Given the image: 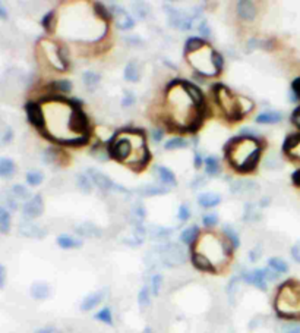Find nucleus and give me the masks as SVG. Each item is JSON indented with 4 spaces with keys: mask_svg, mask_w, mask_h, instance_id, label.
Listing matches in <instances>:
<instances>
[{
    "mask_svg": "<svg viewBox=\"0 0 300 333\" xmlns=\"http://www.w3.org/2000/svg\"><path fill=\"white\" fill-rule=\"evenodd\" d=\"M209 115L202 90L186 79L176 78L164 90L163 126L179 134H195Z\"/></svg>",
    "mask_w": 300,
    "mask_h": 333,
    "instance_id": "nucleus-1",
    "label": "nucleus"
},
{
    "mask_svg": "<svg viewBox=\"0 0 300 333\" xmlns=\"http://www.w3.org/2000/svg\"><path fill=\"white\" fill-rule=\"evenodd\" d=\"M109 158L126 164L133 172H142L151 161L147 135L139 128H122L106 142Z\"/></svg>",
    "mask_w": 300,
    "mask_h": 333,
    "instance_id": "nucleus-2",
    "label": "nucleus"
},
{
    "mask_svg": "<svg viewBox=\"0 0 300 333\" xmlns=\"http://www.w3.org/2000/svg\"><path fill=\"white\" fill-rule=\"evenodd\" d=\"M265 144L262 137L240 134L224 144L223 156L234 172L242 175L252 174L258 168Z\"/></svg>",
    "mask_w": 300,
    "mask_h": 333,
    "instance_id": "nucleus-3",
    "label": "nucleus"
},
{
    "mask_svg": "<svg viewBox=\"0 0 300 333\" xmlns=\"http://www.w3.org/2000/svg\"><path fill=\"white\" fill-rule=\"evenodd\" d=\"M188 63L195 69V74L199 77H220L224 68V58L218 53L208 41L204 43L193 52L185 55Z\"/></svg>",
    "mask_w": 300,
    "mask_h": 333,
    "instance_id": "nucleus-4",
    "label": "nucleus"
},
{
    "mask_svg": "<svg viewBox=\"0 0 300 333\" xmlns=\"http://www.w3.org/2000/svg\"><path fill=\"white\" fill-rule=\"evenodd\" d=\"M274 307L278 317L285 320H300V282L290 279L281 283Z\"/></svg>",
    "mask_w": 300,
    "mask_h": 333,
    "instance_id": "nucleus-5",
    "label": "nucleus"
},
{
    "mask_svg": "<svg viewBox=\"0 0 300 333\" xmlns=\"http://www.w3.org/2000/svg\"><path fill=\"white\" fill-rule=\"evenodd\" d=\"M211 96L227 122H240L246 115L242 106V96L234 94L227 85L217 82L211 87Z\"/></svg>",
    "mask_w": 300,
    "mask_h": 333,
    "instance_id": "nucleus-6",
    "label": "nucleus"
},
{
    "mask_svg": "<svg viewBox=\"0 0 300 333\" xmlns=\"http://www.w3.org/2000/svg\"><path fill=\"white\" fill-rule=\"evenodd\" d=\"M38 47H40L46 62L55 71L66 72L69 69V63H68V58H66V52H65L63 46H60L59 43H56L53 40L43 39V40H40Z\"/></svg>",
    "mask_w": 300,
    "mask_h": 333,
    "instance_id": "nucleus-7",
    "label": "nucleus"
},
{
    "mask_svg": "<svg viewBox=\"0 0 300 333\" xmlns=\"http://www.w3.org/2000/svg\"><path fill=\"white\" fill-rule=\"evenodd\" d=\"M278 276H280L278 273H275L269 267H265V269H255V270H250V272H243L240 277H242L243 282H246L249 285H253V286H256L261 291H266L268 282L275 280Z\"/></svg>",
    "mask_w": 300,
    "mask_h": 333,
    "instance_id": "nucleus-8",
    "label": "nucleus"
},
{
    "mask_svg": "<svg viewBox=\"0 0 300 333\" xmlns=\"http://www.w3.org/2000/svg\"><path fill=\"white\" fill-rule=\"evenodd\" d=\"M25 113H27V119L28 122L38 131V134L41 135L46 129V118H44V110L43 106L38 100H30L25 103L24 106Z\"/></svg>",
    "mask_w": 300,
    "mask_h": 333,
    "instance_id": "nucleus-9",
    "label": "nucleus"
},
{
    "mask_svg": "<svg viewBox=\"0 0 300 333\" xmlns=\"http://www.w3.org/2000/svg\"><path fill=\"white\" fill-rule=\"evenodd\" d=\"M158 255H160V261L170 267L179 266V264L185 263V260H186L185 250L177 244H167V245L161 247L158 250Z\"/></svg>",
    "mask_w": 300,
    "mask_h": 333,
    "instance_id": "nucleus-10",
    "label": "nucleus"
},
{
    "mask_svg": "<svg viewBox=\"0 0 300 333\" xmlns=\"http://www.w3.org/2000/svg\"><path fill=\"white\" fill-rule=\"evenodd\" d=\"M87 175L90 176V179L93 181V184H94L95 187H98L101 191H120V193H128L126 188H123V187L114 184L107 175H104V174H101V172H98V171H95V169H88V174H87Z\"/></svg>",
    "mask_w": 300,
    "mask_h": 333,
    "instance_id": "nucleus-11",
    "label": "nucleus"
},
{
    "mask_svg": "<svg viewBox=\"0 0 300 333\" xmlns=\"http://www.w3.org/2000/svg\"><path fill=\"white\" fill-rule=\"evenodd\" d=\"M43 212H44V201H43V197L40 194L33 196L22 207V215L28 220L40 217L43 215Z\"/></svg>",
    "mask_w": 300,
    "mask_h": 333,
    "instance_id": "nucleus-12",
    "label": "nucleus"
},
{
    "mask_svg": "<svg viewBox=\"0 0 300 333\" xmlns=\"http://www.w3.org/2000/svg\"><path fill=\"white\" fill-rule=\"evenodd\" d=\"M282 153L293 160H300V134H290L282 142Z\"/></svg>",
    "mask_w": 300,
    "mask_h": 333,
    "instance_id": "nucleus-13",
    "label": "nucleus"
},
{
    "mask_svg": "<svg viewBox=\"0 0 300 333\" xmlns=\"http://www.w3.org/2000/svg\"><path fill=\"white\" fill-rule=\"evenodd\" d=\"M109 9H110V12H112L113 20L116 21V27H117L119 30L126 31V30L133 28L135 22H133L132 17L128 15V12H126L123 8H120V6H112V8H109Z\"/></svg>",
    "mask_w": 300,
    "mask_h": 333,
    "instance_id": "nucleus-14",
    "label": "nucleus"
},
{
    "mask_svg": "<svg viewBox=\"0 0 300 333\" xmlns=\"http://www.w3.org/2000/svg\"><path fill=\"white\" fill-rule=\"evenodd\" d=\"M44 158L47 163L50 164H56V166H65L69 161L68 154L62 150V148H47L44 151Z\"/></svg>",
    "mask_w": 300,
    "mask_h": 333,
    "instance_id": "nucleus-15",
    "label": "nucleus"
},
{
    "mask_svg": "<svg viewBox=\"0 0 300 333\" xmlns=\"http://www.w3.org/2000/svg\"><path fill=\"white\" fill-rule=\"evenodd\" d=\"M190 260H192V264L195 266V269H198V270H201L204 273H217V267L204 254H201L198 251H193Z\"/></svg>",
    "mask_w": 300,
    "mask_h": 333,
    "instance_id": "nucleus-16",
    "label": "nucleus"
},
{
    "mask_svg": "<svg viewBox=\"0 0 300 333\" xmlns=\"http://www.w3.org/2000/svg\"><path fill=\"white\" fill-rule=\"evenodd\" d=\"M236 11L240 20L253 21L256 18V5L250 2V0H242V2H239Z\"/></svg>",
    "mask_w": 300,
    "mask_h": 333,
    "instance_id": "nucleus-17",
    "label": "nucleus"
},
{
    "mask_svg": "<svg viewBox=\"0 0 300 333\" xmlns=\"http://www.w3.org/2000/svg\"><path fill=\"white\" fill-rule=\"evenodd\" d=\"M46 88L50 94L62 96V94L71 93L74 88V84L71 79H56V81H52L50 84H47Z\"/></svg>",
    "mask_w": 300,
    "mask_h": 333,
    "instance_id": "nucleus-18",
    "label": "nucleus"
},
{
    "mask_svg": "<svg viewBox=\"0 0 300 333\" xmlns=\"http://www.w3.org/2000/svg\"><path fill=\"white\" fill-rule=\"evenodd\" d=\"M106 296V291L104 289H100V291H95L90 295H87L84 298V301L81 302V310L82 311H91L94 310L98 304H101V301L104 299Z\"/></svg>",
    "mask_w": 300,
    "mask_h": 333,
    "instance_id": "nucleus-19",
    "label": "nucleus"
},
{
    "mask_svg": "<svg viewBox=\"0 0 300 333\" xmlns=\"http://www.w3.org/2000/svg\"><path fill=\"white\" fill-rule=\"evenodd\" d=\"M154 171H155V175H157L160 184L167 185V187L176 185L177 181H176V175L173 171H170L169 168H166V166H155Z\"/></svg>",
    "mask_w": 300,
    "mask_h": 333,
    "instance_id": "nucleus-20",
    "label": "nucleus"
},
{
    "mask_svg": "<svg viewBox=\"0 0 300 333\" xmlns=\"http://www.w3.org/2000/svg\"><path fill=\"white\" fill-rule=\"evenodd\" d=\"M281 120H282V115L277 110H265V112H261L255 118V122L262 123V125H274Z\"/></svg>",
    "mask_w": 300,
    "mask_h": 333,
    "instance_id": "nucleus-21",
    "label": "nucleus"
},
{
    "mask_svg": "<svg viewBox=\"0 0 300 333\" xmlns=\"http://www.w3.org/2000/svg\"><path fill=\"white\" fill-rule=\"evenodd\" d=\"M19 231L24 236H28V238H37V239H41L47 235L46 229H43L41 226L38 225H34V223H24L19 226Z\"/></svg>",
    "mask_w": 300,
    "mask_h": 333,
    "instance_id": "nucleus-22",
    "label": "nucleus"
},
{
    "mask_svg": "<svg viewBox=\"0 0 300 333\" xmlns=\"http://www.w3.org/2000/svg\"><path fill=\"white\" fill-rule=\"evenodd\" d=\"M17 172V164L12 158L8 157H0V178L9 179Z\"/></svg>",
    "mask_w": 300,
    "mask_h": 333,
    "instance_id": "nucleus-23",
    "label": "nucleus"
},
{
    "mask_svg": "<svg viewBox=\"0 0 300 333\" xmlns=\"http://www.w3.org/2000/svg\"><path fill=\"white\" fill-rule=\"evenodd\" d=\"M199 235H201V232H199L198 225H190V226H188L186 229L182 231L180 242H183L185 245H193L198 241Z\"/></svg>",
    "mask_w": 300,
    "mask_h": 333,
    "instance_id": "nucleus-24",
    "label": "nucleus"
},
{
    "mask_svg": "<svg viewBox=\"0 0 300 333\" xmlns=\"http://www.w3.org/2000/svg\"><path fill=\"white\" fill-rule=\"evenodd\" d=\"M221 203V197L215 193H205L198 196V204L204 209H211L215 207Z\"/></svg>",
    "mask_w": 300,
    "mask_h": 333,
    "instance_id": "nucleus-25",
    "label": "nucleus"
},
{
    "mask_svg": "<svg viewBox=\"0 0 300 333\" xmlns=\"http://www.w3.org/2000/svg\"><path fill=\"white\" fill-rule=\"evenodd\" d=\"M30 292H31V296L34 299L41 301V299H46V298L50 296V286L47 283H44V282H36L31 286V291Z\"/></svg>",
    "mask_w": 300,
    "mask_h": 333,
    "instance_id": "nucleus-26",
    "label": "nucleus"
},
{
    "mask_svg": "<svg viewBox=\"0 0 300 333\" xmlns=\"http://www.w3.org/2000/svg\"><path fill=\"white\" fill-rule=\"evenodd\" d=\"M125 79L129 82H138L141 79V74H139V63L136 60H131L128 62V65L125 66Z\"/></svg>",
    "mask_w": 300,
    "mask_h": 333,
    "instance_id": "nucleus-27",
    "label": "nucleus"
},
{
    "mask_svg": "<svg viewBox=\"0 0 300 333\" xmlns=\"http://www.w3.org/2000/svg\"><path fill=\"white\" fill-rule=\"evenodd\" d=\"M57 245L63 250H74V248H79L82 247V241L79 238L71 236V235H60L57 236Z\"/></svg>",
    "mask_w": 300,
    "mask_h": 333,
    "instance_id": "nucleus-28",
    "label": "nucleus"
},
{
    "mask_svg": "<svg viewBox=\"0 0 300 333\" xmlns=\"http://www.w3.org/2000/svg\"><path fill=\"white\" fill-rule=\"evenodd\" d=\"M41 27H43L44 31L49 33V34H52V33L56 30V27H57V11H56V9L47 12V14L43 17V20H41Z\"/></svg>",
    "mask_w": 300,
    "mask_h": 333,
    "instance_id": "nucleus-29",
    "label": "nucleus"
},
{
    "mask_svg": "<svg viewBox=\"0 0 300 333\" xmlns=\"http://www.w3.org/2000/svg\"><path fill=\"white\" fill-rule=\"evenodd\" d=\"M204 164H205V172H206L208 176H217V175L220 174L221 166H220L218 157H215V156H208V157L204 160Z\"/></svg>",
    "mask_w": 300,
    "mask_h": 333,
    "instance_id": "nucleus-30",
    "label": "nucleus"
},
{
    "mask_svg": "<svg viewBox=\"0 0 300 333\" xmlns=\"http://www.w3.org/2000/svg\"><path fill=\"white\" fill-rule=\"evenodd\" d=\"M268 267H269L271 270H274L275 273H278V274H284V273L288 272V264H287V261L282 260V258H280V257H271V258L268 260Z\"/></svg>",
    "mask_w": 300,
    "mask_h": 333,
    "instance_id": "nucleus-31",
    "label": "nucleus"
},
{
    "mask_svg": "<svg viewBox=\"0 0 300 333\" xmlns=\"http://www.w3.org/2000/svg\"><path fill=\"white\" fill-rule=\"evenodd\" d=\"M100 75L97 74V72H94V71H87V72H84V75H82V81H84V84H85V87L88 88V90H94L98 84H100Z\"/></svg>",
    "mask_w": 300,
    "mask_h": 333,
    "instance_id": "nucleus-32",
    "label": "nucleus"
},
{
    "mask_svg": "<svg viewBox=\"0 0 300 333\" xmlns=\"http://www.w3.org/2000/svg\"><path fill=\"white\" fill-rule=\"evenodd\" d=\"M189 145V141L183 137H171L166 144H164V148L167 151H171V150H179V148H185Z\"/></svg>",
    "mask_w": 300,
    "mask_h": 333,
    "instance_id": "nucleus-33",
    "label": "nucleus"
},
{
    "mask_svg": "<svg viewBox=\"0 0 300 333\" xmlns=\"http://www.w3.org/2000/svg\"><path fill=\"white\" fill-rule=\"evenodd\" d=\"M223 234H224V236L227 238V241L233 245V248H239V245H240L239 234H237L230 225H224V226H223Z\"/></svg>",
    "mask_w": 300,
    "mask_h": 333,
    "instance_id": "nucleus-34",
    "label": "nucleus"
},
{
    "mask_svg": "<svg viewBox=\"0 0 300 333\" xmlns=\"http://www.w3.org/2000/svg\"><path fill=\"white\" fill-rule=\"evenodd\" d=\"M76 232L81 234L82 236H88V238H93V236H100L101 235V231L98 228H95L94 225L91 223H85V225H81L79 228H76Z\"/></svg>",
    "mask_w": 300,
    "mask_h": 333,
    "instance_id": "nucleus-35",
    "label": "nucleus"
},
{
    "mask_svg": "<svg viewBox=\"0 0 300 333\" xmlns=\"http://www.w3.org/2000/svg\"><path fill=\"white\" fill-rule=\"evenodd\" d=\"M11 229V215L5 207H0V232L8 234Z\"/></svg>",
    "mask_w": 300,
    "mask_h": 333,
    "instance_id": "nucleus-36",
    "label": "nucleus"
},
{
    "mask_svg": "<svg viewBox=\"0 0 300 333\" xmlns=\"http://www.w3.org/2000/svg\"><path fill=\"white\" fill-rule=\"evenodd\" d=\"M76 184H78V188L85 193V194H90L93 191V181L90 179L88 175H78L76 176Z\"/></svg>",
    "mask_w": 300,
    "mask_h": 333,
    "instance_id": "nucleus-37",
    "label": "nucleus"
},
{
    "mask_svg": "<svg viewBox=\"0 0 300 333\" xmlns=\"http://www.w3.org/2000/svg\"><path fill=\"white\" fill-rule=\"evenodd\" d=\"M139 191L144 196H161V194L169 193V188H166V187H157V185H147V187L141 188Z\"/></svg>",
    "mask_w": 300,
    "mask_h": 333,
    "instance_id": "nucleus-38",
    "label": "nucleus"
},
{
    "mask_svg": "<svg viewBox=\"0 0 300 333\" xmlns=\"http://www.w3.org/2000/svg\"><path fill=\"white\" fill-rule=\"evenodd\" d=\"M12 194L15 198H19V200H30L31 198V194L28 191L27 187L21 185V184H17L12 187Z\"/></svg>",
    "mask_w": 300,
    "mask_h": 333,
    "instance_id": "nucleus-39",
    "label": "nucleus"
},
{
    "mask_svg": "<svg viewBox=\"0 0 300 333\" xmlns=\"http://www.w3.org/2000/svg\"><path fill=\"white\" fill-rule=\"evenodd\" d=\"M95 320L101 321V323H106V324H113V314H112V310L109 307H104L101 308L97 314H95Z\"/></svg>",
    "mask_w": 300,
    "mask_h": 333,
    "instance_id": "nucleus-40",
    "label": "nucleus"
},
{
    "mask_svg": "<svg viewBox=\"0 0 300 333\" xmlns=\"http://www.w3.org/2000/svg\"><path fill=\"white\" fill-rule=\"evenodd\" d=\"M138 304L141 307H148L151 304V289L147 285L138 294Z\"/></svg>",
    "mask_w": 300,
    "mask_h": 333,
    "instance_id": "nucleus-41",
    "label": "nucleus"
},
{
    "mask_svg": "<svg viewBox=\"0 0 300 333\" xmlns=\"http://www.w3.org/2000/svg\"><path fill=\"white\" fill-rule=\"evenodd\" d=\"M43 179H44V175H43L40 171H30V172L27 174V182H28L30 185H33V187L40 185V184L43 182Z\"/></svg>",
    "mask_w": 300,
    "mask_h": 333,
    "instance_id": "nucleus-42",
    "label": "nucleus"
},
{
    "mask_svg": "<svg viewBox=\"0 0 300 333\" xmlns=\"http://www.w3.org/2000/svg\"><path fill=\"white\" fill-rule=\"evenodd\" d=\"M202 223H204V226L208 228V229L217 226V225H218V215H217V213H208V215H205V216L202 217Z\"/></svg>",
    "mask_w": 300,
    "mask_h": 333,
    "instance_id": "nucleus-43",
    "label": "nucleus"
},
{
    "mask_svg": "<svg viewBox=\"0 0 300 333\" xmlns=\"http://www.w3.org/2000/svg\"><path fill=\"white\" fill-rule=\"evenodd\" d=\"M163 288V276L161 274H154L151 277V292L154 295H158Z\"/></svg>",
    "mask_w": 300,
    "mask_h": 333,
    "instance_id": "nucleus-44",
    "label": "nucleus"
},
{
    "mask_svg": "<svg viewBox=\"0 0 300 333\" xmlns=\"http://www.w3.org/2000/svg\"><path fill=\"white\" fill-rule=\"evenodd\" d=\"M291 100L293 101H297L300 100V77L296 78L293 82H291Z\"/></svg>",
    "mask_w": 300,
    "mask_h": 333,
    "instance_id": "nucleus-45",
    "label": "nucleus"
},
{
    "mask_svg": "<svg viewBox=\"0 0 300 333\" xmlns=\"http://www.w3.org/2000/svg\"><path fill=\"white\" fill-rule=\"evenodd\" d=\"M177 216H179V219H180L182 222L189 220V217H190V209H189V206H188V204H180Z\"/></svg>",
    "mask_w": 300,
    "mask_h": 333,
    "instance_id": "nucleus-46",
    "label": "nucleus"
},
{
    "mask_svg": "<svg viewBox=\"0 0 300 333\" xmlns=\"http://www.w3.org/2000/svg\"><path fill=\"white\" fill-rule=\"evenodd\" d=\"M135 94L132 93V91H125V94H123V98H122V106L123 107H129V106H132L133 103H135Z\"/></svg>",
    "mask_w": 300,
    "mask_h": 333,
    "instance_id": "nucleus-47",
    "label": "nucleus"
},
{
    "mask_svg": "<svg viewBox=\"0 0 300 333\" xmlns=\"http://www.w3.org/2000/svg\"><path fill=\"white\" fill-rule=\"evenodd\" d=\"M290 120H291V123H293L297 129H300V106H297V107L293 110V113H291V116H290Z\"/></svg>",
    "mask_w": 300,
    "mask_h": 333,
    "instance_id": "nucleus-48",
    "label": "nucleus"
},
{
    "mask_svg": "<svg viewBox=\"0 0 300 333\" xmlns=\"http://www.w3.org/2000/svg\"><path fill=\"white\" fill-rule=\"evenodd\" d=\"M281 333H300V323H288L282 327Z\"/></svg>",
    "mask_w": 300,
    "mask_h": 333,
    "instance_id": "nucleus-49",
    "label": "nucleus"
},
{
    "mask_svg": "<svg viewBox=\"0 0 300 333\" xmlns=\"http://www.w3.org/2000/svg\"><path fill=\"white\" fill-rule=\"evenodd\" d=\"M163 135H164V129H163V128H154V129L151 131V138H152V141H155V142H160V141L163 139Z\"/></svg>",
    "mask_w": 300,
    "mask_h": 333,
    "instance_id": "nucleus-50",
    "label": "nucleus"
},
{
    "mask_svg": "<svg viewBox=\"0 0 300 333\" xmlns=\"http://www.w3.org/2000/svg\"><path fill=\"white\" fill-rule=\"evenodd\" d=\"M261 254H262V250H261V247H255V248H252L250 250V253H249V258H250V261H258L259 258H261Z\"/></svg>",
    "mask_w": 300,
    "mask_h": 333,
    "instance_id": "nucleus-51",
    "label": "nucleus"
},
{
    "mask_svg": "<svg viewBox=\"0 0 300 333\" xmlns=\"http://www.w3.org/2000/svg\"><path fill=\"white\" fill-rule=\"evenodd\" d=\"M291 257H293V260L296 261V263H300V242H297V244H294L293 247H291Z\"/></svg>",
    "mask_w": 300,
    "mask_h": 333,
    "instance_id": "nucleus-52",
    "label": "nucleus"
},
{
    "mask_svg": "<svg viewBox=\"0 0 300 333\" xmlns=\"http://www.w3.org/2000/svg\"><path fill=\"white\" fill-rule=\"evenodd\" d=\"M204 166V158H202V156L199 154V153H195L193 154V168L195 169H201Z\"/></svg>",
    "mask_w": 300,
    "mask_h": 333,
    "instance_id": "nucleus-53",
    "label": "nucleus"
},
{
    "mask_svg": "<svg viewBox=\"0 0 300 333\" xmlns=\"http://www.w3.org/2000/svg\"><path fill=\"white\" fill-rule=\"evenodd\" d=\"M205 185V178L204 176H198V178H195L193 181H192V188L193 190H196V188H201V187H204Z\"/></svg>",
    "mask_w": 300,
    "mask_h": 333,
    "instance_id": "nucleus-54",
    "label": "nucleus"
},
{
    "mask_svg": "<svg viewBox=\"0 0 300 333\" xmlns=\"http://www.w3.org/2000/svg\"><path fill=\"white\" fill-rule=\"evenodd\" d=\"M6 283V269L5 266L0 264V289H2Z\"/></svg>",
    "mask_w": 300,
    "mask_h": 333,
    "instance_id": "nucleus-55",
    "label": "nucleus"
},
{
    "mask_svg": "<svg viewBox=\"0 0 300 333\" xmlns=\"http://www.w3.org/2000/svg\"><path fill=\"white\" fill-rule=\"evenodd\" d=\"M291 181H293V184H294L296 187L300 188V169H297V171H294V172L291 174Z\"/></svg>",
    "mask_w": 300,
    "mask_h": 333,
    "instance_id": "nucleus-56",
    "label": "nucleus"
},
{
    "mask_svg": "<svg viewBox=\"0 0 300 333\" xmlns=\"http://www.w3.org/2000/svg\"><path fill=\"white\" fill-rule=\"evenodd\" d=\"M199 31H201V34H202V36H209V33H211V31H209V28H208V25H206V21H205V20L199 24Z\"/></svg>",
    "mask_w": 300,
    "mask_h": 333,
    "instance_id": "nucleus-57",
    "label": "nucleus"
},
{
    "mask_svg": "<svg viewBox=\"0 0 300 333\" xmlns=\"http://www.w3.org/2000/svg\"><path fill=\"white\" fill-rule=\"evenodd\" d=\"M55 327H43V329H38L36 333H55Z\"/></svg>",
    "mask_w": 300,
    "mask_h": 333,
    "instance_id": "nucleus-58",
    "label": "nucleus"
},
{
    "mask_svg": "<svg viewBox=\"0 0 300 333\" xmlns=\"http://www.w3.org/2000/svg\"><path fill=\"white\" fill-rule=\"evenodd\" d=\"M0 20H8V11L0 3Z\"/></svg>",
    "mask_w": 300,
    "mask_h": 333,
    "instance_id": "nucleus-59",
    "label": "nucleus"
},
{
    "mask_svg": "<svg viewBox=\"0 0 300 333\" xmlns=\"http://www.w3.org/2000/svg\"><path fill=\"white\" fill-rule=\"evenodd\" d=\"M12 135H14V134H12V129H8V134H6V135H5V137H3V139H2V142H3V144H6V142H9V141H11V139H12Z\"/></svg>",
    "mask_w": 300,
    "mask_h": 333,
    "instance_id": "nucleus-60",
    "label": "nucleus"
}]
</instances>
